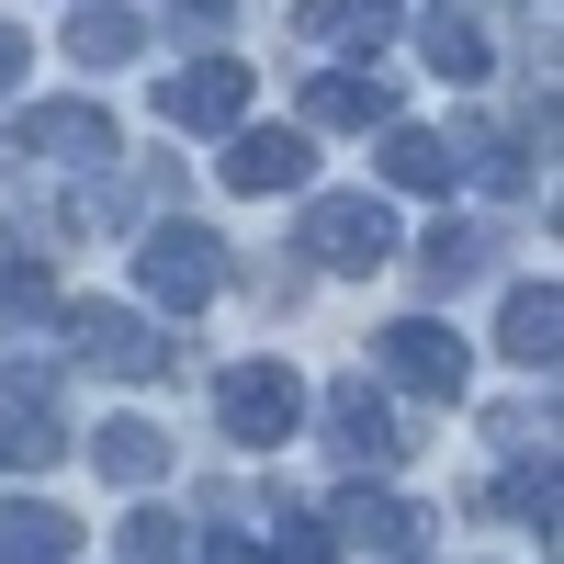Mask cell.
Segmentation results:
<instances>
[{"label": "cell", "instance_id": "cell-14", "mask_svg": "<svg viewBox=\"0 0 564 564\" xmlns=\"http://www.w3.org/2000/svg\"><path fill=\"white\" fill-rule=\"evenodd\" d=\"M305 113H316V124H395V79L327 68V79H305Z\"/></svg>", "mask_w": 564, "mask_h": 564}, {"label": "cell", "instance_id": "cell-21", "mask_svg": "<svg viewBox=\"0 0 564 564\" xmlns=\"http://www.w3.org/2000/svg\"><path fill=\"white\" fill-rule=\"evenodd\" d=\"M0 316H57V282H45V260H0Z\"/></svg>", "mask_w": 564, "mask_h": 564}, {"label": "cell", "instance_id": "cell-15", "mask_svg": "<svg viewBox=\"0 0 564 564\" xmlns=\"http://www.w3.org/2000/svg\"><path fill=\"white\" fill-rule=\"evenodd\" d=\"M553 327H564V294H553V282H520L508 316H497V350L508 361H553Z\"/></svg>", "mask_w": 564, "mask_h": 564}, {"label": "cell", "instance_id": "cell-9", "mask_svg": "<svg viewBox=\"0 0 564 564\" xmlns=\"http://www.w3.org/2000/svg\"><path fill=\"white\" fill-rule=\"evenodd\" d=\"M327 441H339L350 463H395V452H406V430H395V406L372 395L361 372H350V384H327Z\"/></svg>", "mask_w": 564, "mask_h": 564}, {"label": "cell", "instance_id": "cell-22", "mask_svg": "<svg viewBox=\"0 0 564 564\" xmlns=\"http://www.w3.org/2000/svg\"><path fill=\"white\" fill-rule=\"evenodd\" d=\"M497 508H508L520 531H553V463H542V475H508V486H497Z\"/></svg>", "mask_w": 564, "mask_h": 564}, {"label": "cell", "instance_id": "cell-16", "mask_svg": "<svg viewBox=\"0 0 564 564\" xmlns=\"http://www.w3.org/2000/svg\"><path fill=\"white\" fill-rule=\"evenodd\" d=\"M90 463H102L113 486H159V475H170V441L148 430V417H113V430L90 441Z\"/></svg>", "mask_w": 564, "mask_h": 564}, {"label": "cell", "instance_id": "cell-27", "mask_svg": "<svg viewBox=\"0 0 564 564\" xmlns=\"http://www.w3.org/2000/svg\"><path fill=\"white\" fill-rule=\"evenodd\" d=\"M181 12H193V23H215V12H226V0H181Z\"/></svg>", "mask_w": 564, "mask_h": 564}, {"label": "cell", "instance_id": "cell-17", "mask_svg": "<svg viewBox=\"0 0 564 564\" xmlns=\"http://www.w3.org/2000/svg\"><path fill=\"white\" fill-rule=\"evenodd\" d=\"M294 23L327 34V45H384V34H395V0H305Z\"/></svg>", "mask_w": 564, "mask_h": 564}, {"label": "cell", "instance_id": "cell-23", "mask_svg": "<svg viewBox=\"0 0 564 564\" xmlns=\"http://www.w3.org/2000/svg\"><path fill=\"white\" fill-rule=\"evenodd\" d=\"M124 564H181V531L159 520V508H148V520H124Z\"/></svg>", "mask_w": 564, "mask_h": 564}, {"label": "cell", "instance_id": "cell-13", "mask_svg": "<svg viewBox=\"0 0 564 564\" xmlns=\"http://www.w3.org/2000/svg\"><path fill=\"white\" fill-rule=\"evenodd\" d=\"M135 45H148V23H135L124 0H79V23H68V57L79 68H124Z\"/></svg>", "mask_w": 564, "mask_h": 564}, {"label": "cell", "instance_id": "cell-25", "mask_svg": "<svg viewBox=\"0 0 564 564\" xmlns=\"http://www.w3.org/2000/svg\"><path fill=\"white\" fill-rule=\"evenodd\" d=\"M204 564H271V553H260V542H238V531H215V542H204Z\"/></svg>", "mask_w": 564, "mask_h": 564}, {"label": "cell", "instance_id": "cell-6", "mask_svg": "<svg viewBox=\"0 0 564 564\" xmlns=\"http://www.w3.org/2000/svg\"><path fill=\"white\" fill-rule=\"evenodd\" d=\"M238 113H249V68L238 57H204V68H170L159 79V124L170 135H226Z\"/></svg>", "mask_w": 564, "mask_h": 564}, {"label": "cell", "instance_id": "cell-10", "mask_svg": "<svg viewBox=\"0 0 564 564\" xmlns=\"http://www.w3.org/2000/svg\"><path fill=\"white\" fill-rule=\"evenodd\" d=\"M327 542L406 553V542H417V508H406V497H384V486H339V497H327Z\"/></svg>", "mask_w": 564, "mask_h": 564}, {"label": "cell", "instance_id": "cell-8", "mask_svg": "<svg viewBox=\"0 0 564 564\" xmlns=\"http://www.w3.org/2000/svg\"><path fill=\"white\" fill-rule=\"evenodd\" d=\"M12 148L57 159V170H102V159H113V113H102V102H45V113H23Z\"/></svg>", "mask_w": 564, "mask_h": 564}, {"label": "cell", "instance_id": "cell-4", "mask_svg": "<svg viewBox=\"0 0 564 564\" xmlns=\"http://www.w3.org/2000/svg\"><path fill=\"white\" fill-rule=\"evenodd\" d=\"M68 350H79L90 372H124V384H148V372H170V361H181V350H170L135 305H68Z\"/></svg>", "mask_w": 564, "mask_h": 564}, {"label": "cell", "instance_id": "cell-18", "mask_svg": "<svg viewBox=\"0 0 564 564\" xmlns=\"http://www.w3.org/2000/svg\"><path fill=\"white\" fill-rule=\"evenodd\" d=\"M417 57H430L441 79H486V34L452 23V12H430V23H417Z\"/></svg>", "mask_w": 564, "mask_h": 564}, {"label": "cell", "instance_id": "cell-19", "mask_svg": "<svg viewBox=\"0 0 564 564\" xmlns=\"http://www.w3.org/2000/svg\"><path fill=\"white\" fill-rule=\"evenodd\" d=\"M0 452H12V463H57V452H68V430L45 417V395H12V417H0Z\"/></svg>", "mask_w": 564, "mask_h": 564}, {"label": "cell", "instance_id": "cell-3", "mask_svg": "<svg viewBox=\"0 0 564 564\" xmlns=\"http://www.w3.org/2000/svg\"><path fill=\"white\" fill-rule=\"evenodd\" d=\"M305 260L316 271H384L395 260V215L372 193H327V204H305Z\"/></svg>", "mask_w": 564, "mask_h": 564}, {"label": "cell", "instance_id": "cell-5", "mask_svg": "<svg viewBox=\"0 0 564 564\" xmlns=\"http://www.w3.org/2000/svg\"><path fill=\"white\" fill-rule=\"evenodd\" d=\"M372 361H384V384L430 395V406H452V395H463V339H452L441 316H395L384 339H372Z\"/></svg>", "mask_w": 564, "mask_h": 564}, {"label": "cell", "instance_id": "cell-1", "mask_svg": "<svg viewBox=\"0 0 564 564\" xmlns=\"http://www.w3.org/2000/svg\"><path fill=\"white\" fill-rule=\"evenodd\" d=\"M215 417H226V441L282 452V441L305 430V384L282 361H238V372H215Z\"/></svg>", "mask_w": 564, "mask_h": 564}, {"label": "cell", "instance_id": "cell-26", "mask_svg": "<svg viewBox=\"0 0 564 564\" xmlns=\"http://www.w3.org/2000/svg\"><path fill=\"white\" fill-rule=\"evenodd\" d=\"M12 79H23V34L0 23V90H12Z\"/></svg>", "mask_w": 564, "mask_h": 564}, {"label": "cell", "instance_id": "cell-20", "mask_svg": "<svg viewBox=\"0 0 564 564\" xmlns=\"http://www.w3.org/2000/svg\"><path fill=\"white\" fill-rule=\"evenodd\" d=\"M486 271V238H475V226H430V282H441V294H452V282H475Z\"/></svg>", "mask_w": 564, "mask_h": 564}, {"label": "cell", "instance_id": "cell-2", "mask_svg": "<svg viewBox=\"0 0 564 564\" xmlns=\"http://www.w3.org/2000/svg\"><path fill=\"white\" fill-rule=\"evenodd\" d=\"M135 282H148L159 305H215V282H226V238L215 226H148V249H135Z\"/></svg>", "mask_w": 564, "mask_h": 564}, {"label": "cell", "instance_id": "cell-24", "mask_svg": "<svg viewBox=\"0 0 564 564\" xmlns=\"http://www.w3.org/2000/svg\"><path fill=\"white\" fill-rule=\"evenodd\" d=\"M282 564H339V542H327V531H294V542H282Z\"/></svg>", "mask_w": 564, "mask_h": 564}, {"label": "cell", "instance_id": "cell-12", "mask_svg": "<svg viewBox=\"0 0 564 564\" xmlns=\"http://www.w3.org/2000/svg\"><path fill=\"white\" fill-rule=\"evenodd\" d=\"M79 520L68 508H45V497H0V564H68Z\"/></svg>", "mask_w": 564, "mask_h": 564}, {"label": "cell", "instance_id": "cell-11", "mask_svg": "<svg viewBox=\"0 0 564 564\" xmlns=\"http://www.w3.org/2000/svg\"><path fill=\"white\" fill-rule=\"evenodd\" d=\"M463 170H475V159H463L452 135H430V124H384V181H395V193H452Z\"/></svg>", "mask_w": 564, "mask_h": 564}, {"label": "cell", "instance_id": "cell-7", "mask_svg": "<svg viewBox=\"0 0 564 564\" xmlns=\"http://www.w3.org/2000/svg\"><path fill=\"white\" fill-rule=\"evenodd\" d=\"M215 170H226V193H305L316 148H305L294 124H249V135H238V148H226Z\"/></svg>", "mask_w": 564, "mask_h": 564}]
</instances>
